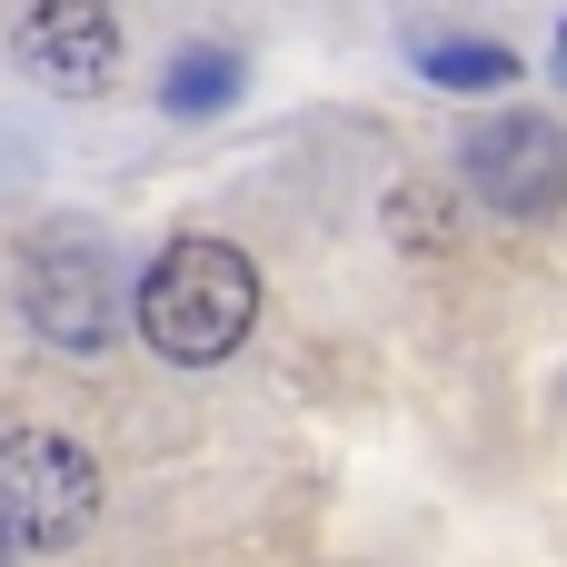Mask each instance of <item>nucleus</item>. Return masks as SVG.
Segmentation results:
<instances>
[{"label": "nucleus", "mask_w": 567, "mask_h": 567, "mask_svg": "<svg viewBox=\"0 0 567 567\" xmlns=\"http://www.w3.org/2000/svg\"><path fill=\"white\" fill-rule=\"evenodd\" d=\"M229 100H239V50H179L159 80V110H179V120H209Z\"/></svg>", "instance_id": "obj_6"}, {"label": "nucleus", "mask_w": 567, "mask_h": 567, "mask_svg": "<svg viewBox=\"0 0 567 567\" xmlns=\"http://www.w3.org/2000/svg\"><path fill=\"white\" fill-rule=\"evenodd\" d=\"M259 319V269L229 239H169L140 269V339L169 369H219Z\"/></svg>", "instance_id": "obj_1"}, {"label": "nucleus", "mask_w": 567, "mask_h": 567, "mask_svg": "<svg viewBox=\"0 0 567 567\" xmlns=\"http://www.w3.org/2000/svg\"><path fill=\"white\" fill-rule=\"evenodd\" d=\"M458 169H468V189H478L498 219H548L567 199V130L538 120V110H498V120L468 130Z\"/></svg>", "instance_id": "obj_3"}, {"label": "nucleus", "mask_w": 567, "mask_h": 567, "mask_svg": "<svg viewBox=\"0 0 567 567\" xmlns=\"http://www.w3.org/2000/svg\"><path fill=\"white\" fill-rule=\"evenodd\" d=\"M0 567H10V528H0Z\"/></svg>", "instance_id": "obj_9"}, {"label": "nucleus", "mask_w": 567, "mask_h": 567, "mask_svg": "<svg viewBox=\"0 0 567 567\" xmlns=\"http://www.w3.org/2000/svg\"><path fill=\"white\" fill-rule=\"evenodd\" d=\"M30 319L60 339V349H100L110 319H120V279L100 259V239H50L30 259Z\"/></svg>", "instance_id": "obj_4"}, {"label": "nucleus", "mask_w": 567, "mask_h": 567, "mask_svg": "<svg viewBox=\"0 0 567 567\" xmlns=\"http://www.w3.org/2000/svg\"><path fill=\"white\" fill-rule=\"evenodd\" d=\"M20 60H30L50 90H110V80H120L110 0H40L30 30H20Z\"/></svg>", "instance_id": "obj_5"}, {"label": "nucleus", "mask_w": 567, "mask_h": 567, "mask_svg": "<svg viewBox=\"0 0 567 567\" xmlns=\"http://www.w3.org/2000/svg\"><path fill=\"white\" fill-rule=\"evenodd\" d=\"M558 80H567V30H558Z\"/></svg>", "instance_id": "obj_8"}, {"label": "nucleus", "mask_w": 567, "mask_h": 567, "mask_svg": "<svg viewBox=\"0 0 567 567\" xmlns=\"http://www.w3.org/2000/svg\"><path fill=\"white\" fill-rule=\"evenodd\" d=\"M90 518H100V468L70 439H50V429L0 439V528H10V548L60 558V548L90 538Z\"/></svg>", "instance_id": "obj_2"}, {"label": "nucleus", "mask_w": 567, "mask_h": 567, "mask_svg": "<svg viewBox=\"0 0 567 567\" xmlns=\"http://www.w3.org/2000/svg\"><path fill=\"white\" fill-rule=\"evenodd\" d=\"M419 70H429L439 90H508V80H518V60H508L498 40H419Z\"/></svg>", "instance_id": "obj_7"}]
</instances>
